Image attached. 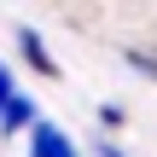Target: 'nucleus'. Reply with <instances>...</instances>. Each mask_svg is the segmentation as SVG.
<instances>
[{
  "label": "nucleus",
  "instance_id": "2",
  "mask_svg": "<svg viewBox=\"0 0 157 157\" xmlns=\"http://www.w3.org/2000/svg\"><path fill=\"white\" fill-rule=\"evenodd\" d=\"M17 47H23L29 70H41V76H58V64L47 58V47H41V35H35V29H17Z\"/></svg>",
  "mask_w": 157,
  "mask_h": 157
},
{
  "label": "nucleus",
  "instance_id": "4",
  "mask_svg": "<svg viewBox=\"0 0 157 157\" xmlns=\"http://www.w3.org/2000/svg\"><path fill=\"white\" fill-rule=\"evenodd\" d=\"M12 99H17V93H12V82H6V70H0V111H6Z\"/></svg>",
  "mask_w": 157,
  "mask_h": 157
},
{
  "label": "nucleus",
  "instance_id": "1",
  "mask_svg": "<svg viewBox=\"0 0 157 157\" xmlns=\"http://www.w3.org/2000/svg\"><path fill=\"white\" fill-rule=\"evenodd\" d=\"M29 151H35V157H76V146H70V134H64V128L35 122V128H29Z\"/></svg>",
  "mask_w": 157,
  "mask_h": 157
},
{
  "label": "nucleus",
  "instance_id": "3",
  "mask_svg": "<svg viewBox=\"0 0 157 157\" xmlns=\"http://www.w3.org/2000/svg\"><path fill=\"white\" fill-rule=\"evenodd\" d=\"M35 122H41V117H35L29 99H12V105L0 111V128H35Z\"/></svg>",
  "mask_w": 157,
  "mask_h": 157
}]
</instances>
